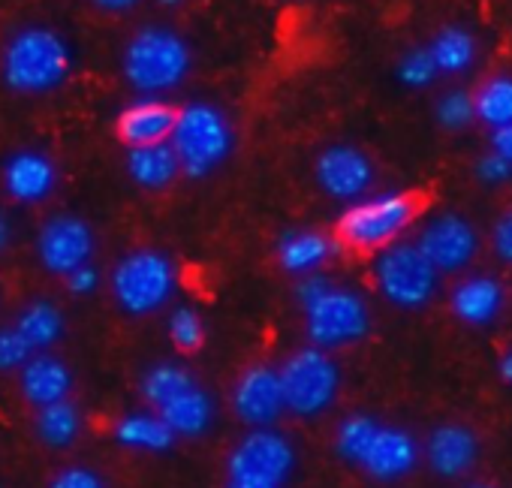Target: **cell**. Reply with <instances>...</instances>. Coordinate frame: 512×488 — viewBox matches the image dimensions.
I'll list each match as a JSON object with an SVG mask.
<instances>
[{
  "instance_id": "6da1fadb",
  "label": "cell",
  "mask_w": 512,
  "mask_h": 488,
  "mask_svg": "<svg viewBox=\"0 0 512 488\" xmlns=\"http://www.w3.org/2000/svg\"><path fill=\"white\" fill-rule=\"evenodd\" d=\"M73 73V46L52 25H22L0 43V85L22 97H43Z\"/></svg>"
},
{
  "instance_id": "7a4b0ae2",
  "label": "cell",
  "mask_w": 512,
  "mask_h": 488,
  "mask_svg": "<svg viewBox=\"0 0 512 488\" xmlns=\"http://www.w3.org/2000/svg\"><path fill=\"white\" fill-rule=\"evenodd\" d=\"M124 82L142 97H163L184 85L193 70V46L172 25H142L136 28L118 55Z\"/></svg>"
},
{
  "instance_id": "3957f363",
  "label": "cell",
  "mask_w": 512,
  "mask_h": 488,
  "mask_svg": "<svg viewBox=\"0 0 512 488\" xmlns=\"http://www.w3.org/2000/svg\"><path fill=\"white\" fill-rule=\"evenodd\" d=\"M422 196L410 190H392L365 196L341 211L335 220V241L338 248H347L353 254H380L389 244L401 241V235L416 223L422 214Z\"/></svg>"
},
{
  "instance_id": "277c9868",
  "label": "cell",
  "mask_w": 512,
  "mask_h": 488,
  "mask_svg": "<svg viewBox=\"0 0 512 488\" xmlns=\"http://www.w3.org/2000/svg\"><path fill=\"white\" fill-rule=\"evenodd\" d=\"M169 148L178 157L181 175L202 181L214 175L235 151V130L229 115L208 100H190L178 106L169 133Z\"/></svg>"
},
{
  "instance_id": "5b68a950",
  "label": "cell",
  "mask_w": 512,
  "mask_h": 488,
  "mask_svg": "<svg viewBox=\"0 0 512 488\" xmlns=\"http://www.w3.org/2000/svg\"><path fill=\"white\" fill-rule=\"evenodd\" d=\"M109 290L121 314L151 317L178 293V266L160 248H133L109 272Z\"/></svg>"
},
{
  "instance_id": "8992f818",
  "label": "cell",
  "mask_w": 512,
  "mask_h": 488,
  "mask_svg": "<svg viewBox=\"0 0 512 488\" xmlns=\"http://www.w3.org/2000/svg\"><path fill=\"white\" fill-rule=\"evenodd\" d=\"M287 413L299 419H317L329 413L341 392V368L332 353L317 347H302L284 359L278 368Z\"/></svg>"
},
{
  "instance_id": "52a82bcc",
  "label": "cell",
  "mask_w": 512,
  "mask_h": 488,
  "mask_svg": "<svg viewBox=\"0 0 512 488\" xmlns=\"http://www.w3.org/2000/svg\"><path fill=\"white\" fill-rule=\"evenodd\" d=\"M371 275L377 293L401 311H419L440 293V275L419 254L413 241H395L380 251L374 257Z\"/></svg>"
},
{
  "instance_id": "ba28073f",
  "label": "cell",
  "mask_w": 512,
  "mask_h": 488,
  "mask_svg": "<svg viewBox=\"0 0 512 488\" xmlns=\"http://www.w3.org/2000/svg\"><path fill=\"white\" fill-rule=\"evenodd\" d=\"M305 335L317 350H341L368 338L371 332V308L362 293L332 284L314 305L302 311Z\"/></svg>"
},
{
  "instance_id": "9c48e42d",
  "label": "cell",
  "mask_w": 512,
  "mask_h": 488,
  "mask_svg": "<svg viewBox=\"0 0 512 488\" xmlns=\"http://www.w3.org/2000/svg\"><path fill=\"white\" fill-rule=\"evenodd\" d=\"M299 464V452L278 428H250L226 452V476H250L284 488Z\"/></svg>"
},
{
  "instance_id": "30bf717a",
  "label": "cell",
  "mask_w": 512,
  "mask_h": 488,
  "mask_svg": "<svg viewBox=\"0 0 512 488\" xmlns=\"http://www.w3.org/2000/svg\"><path fill=\"white\" fill-rule=\"evenodd\" d=\"M34 251H37V260H40L43 272L64 281L79 266L94 263L97 232L85 217L61 211V214H52V217H46L40 223Z\"/></svg>"
},
{
  "instance_id": "8fae6325",
  "label": "cell",
  "mask_w": 512,
  "mask_h": 488,
  "mask_svg": "<svg viewBox=\"0 0 512 488\" xmlns=\"http://www.w3.org/2000/svg\"><path fill=\"white\" fill-rule=\"evenodd\" d=\"M413 244L419 248V254L431 263V269L443 278V275L464 272L476 260L479 232L464 214L443 211L422 226V232Z\"/></svg>"
},
{
  "instance_id": "7c38bea8",
  "label": "cell",
  "mask_w": 512,
  "mask_h": 488,
  "mask_svg": "<svg viewBox=\"0 0 512 488\" xmlns=\"http://www.w3.org/2000/svg\"><path fill=\"white\" fill-rule=\"evenodd\" d=\"M314 181L317 187L338 202H359L371 196V187L377 181V166L368 151L350 142L326 145L314 157Z\"/></svg>"
},
{
  "instance_id": "4fadbf2b",
  "label": "cell",
  "mask_w": 512,
  "mask_h": 488,
  "mask_svg": "<svg viewBox=\"0 0 512 488\" xmlns=\"http://www.w3.org/2000/svg\"><path fill=\"white\" fill-rule=\"evenodd\" d=\"M229 407H232V416L247 431L250 428H275L278 419L287 413L278 368L269 362L247 365L235 377V386L229 392Z\"/></svg>"
},
{
  "instance_id": "5bb4252c",
  "label": "cell",
  "mask_w": 512,
  "mask_h": 488,
  "mask_svg": "<svg viewBox=\"0 0 512 488\" xmlns=\"http://www.w3.org/2000/svg\"><path fill=\"white\" fill-rule=\"evenodd\" d=\"M61 169L43 148H16L0 163V187L16 205H43L58 193Z\"/></svg>"
},
{
  "instance_id": "9a60e30c",
  "label": "cell",
  "mask_w": 512,
  "mask_h": 488,
  "mask_svg": "<svg viewBox=\"0 0 512 488\" xmlns=\"http://www.w3.org/2000/svg\"><path fill=\"white\" fill-rule=\"evenodd\" d=\"M419 458H422V446L407 428L380 422L377 434L371 437L359 461V470L377 482H398L419 467Z\"/></svg>"
},
{
  "instance_id": "2e32d148",
  "label": "cell",
  "mask_w": 512,
  "mask_h": 488,
  "mask_svg": "<svg viewBox=\"0 0 512 488\" xmlns=\"http://www.w3.org/2000/svg\"><path fill=\"white\" fill-rule=\"evenodd\" d=\"M422 452L431 473H437L440 479H461L479 461V437L461 422H443L428 434Z\"/></svg>"
},
{
  "instance_id": "e0dca14e",
  "label": "cell",
  "mask_w": 512,
  "mask_h": 488,
  "mask_svg": "<svg viewBox=\"0 0 512 488\" xmlns=\"http://www.w3.org/2000/svg\"><path fill=\"white\" fill-rule=\"evenodd\" d=\"M338 241L323 229H287L275 244V260L281 272L290 278H305L326 272V266L338 257Z\"/></svg>"
},
{
  "instance_id": "ac0fdd59",
  "label": "cell",
  "mask_w": 512,
  "mask_h": 488,
  "mask_svg": "<svg viewBox=\"0 0 512 488\" xmlns=\"http://www.w3.org/2000/svg\"><path fill=\"white\" fill-rule=\"evenodd\" d=\"M178 106L166 103L163 97H142L121 109L115 118V136L127 148H145L169 142Z\"/></svg>"
},
{
  "instance_id": "d6986e66",
  "label": "cell",
  "mask_w": 512,
  "mask_h": 488,
  "mask_svg": "<svg viewBox=\"0 0 512 488\" xmlns=\"http://www.w3.org/2000/svg\"><path fill=\"white\" fill-rule=\"evenodd\" d=\"M73 386L76 380L70 365L55 353H34L19 371V392L34 410L58 401H70Z\"/></svg>"
},
{
  "instance_id": "ffe728a7",
  "label": "cell",
  "mask_w": 512,
  "mask_h": 488,
  "mask_svg": "<svg viewBox=\"0 0 512 488\" xmlns=\"http://www.w3.org/2000/svg\"><path fill=\"white\" fill-rule=\"evenodd\" d=\"M503 305H506V290L491 275H467L449 293V308L455 320L473 329L491 326L503 314Z\"/></svg>"
},
{
  "instance_id": "44dd1931",
  "label": "cell",
  "mask_w": 512,
  "mask_h": 488,
  "mask_svg": "<svg viewBox=\"0 0 512 488\" xmlns=\"http://www.w3.org/2000/svg\"><path fill=\"white\" fill-rule=\"evenodd\" d=\"M112 437L121 449L145 452V455H166L178 443V437L169 431V425L154 410H133L115 419Z\"/></svg>"
},
{
  "instance_id": "7402d4cb",
  "label": "cell",
  "mask_w": 512,
  "mask_h": 488,
  "mask_svg": "<svg viewBox=\"0 0 512 488\" xmlns=\"http://www.w3.org/2000/svg\"><path fill=\"white\" fill-rule=\"evenodd\" d=\"M124 172L139 190H148V193L169 190L181 178V166H178V157L172 154L169 142L145 145V148H127Z\"/></svg>"
},
{
  "instance_id": "603a6c76",
  "label": "cell",
  "mask_w": 512,
  "mask_h": 488,
  "mask_svg": "<svg viewBox=\"0 0 512 488\" xmlns=\"http://www.w3.org/2000/svg\"><path fill=\"white\" fill-rule=\"evenodd\" d=\"M157 416L169 425V431L181 440H196L202 434L211 431L214 425V416H217V407H214V398L205 386H190L187 392H181L178 398H172L166 407L157 410Z\"/></svg>"
},
{
  "instance_id": "cb8c5ba5",
  "label": "cell",
  "mask_w": 512,
  "mask_h": 488,
  "mask_svg": "<svg viewBox=\"0 0 512 488\" xmlns=\"http://www.w3.org/2000/svg\"><path fill=\"white\" fill-rule=\"evenodd\" d=\"M13 326L22 332L34 353H52V347H58L67 335V314L61 311L58 302L37 296L19 311Z\"/></svg>"
},
{
  "instance_id": "d4e9b609",
  "label": "cell",
  "mask_w": 512,
  "mask_h": 488,
  "mask_svg": "<svg viewBox=\"0 0 512 488\" xmlns=\"http://www.w3.org/2000/svg\"><path fill=\"white\" fill-rule=\"evenodd\" d=\"M82 428H85V416H82V407L73 398L49 404V407H40L37 416H34L37 440L46 449H55V452L70 449L82 437Z\"/></svg>"
},
{
  "instance_id": "484cf974",
  "label": "cell",
  "mask_w": 512,
  "mask_h": 488,
  "mask_svg": "<svg viewBox=\"0 0 512 488\" xmlns=\"http://www.w3.org/2000/svg\"><path fill=\"white\" fill-rule=\"evenodd\" d=\"M190 386H196V377L187 365L181 362H154L142 371V380H139V395L145 401L148 410H160L166 407L172 398H178L181 392H187Z\"/></svg>"
},
{
  "instance_id": "4316f807",
  "label": "cell",
  "mask_w": 512,
  "mask_h": 488,
  "mask_svg": "<svg viewBox=\"0 0 512 488\" xmlns=\"http://www.w3.org/2000/svg\"><path fill=\"white\" fill-rule=\"evenodd\" d=\"M470 109H473V118H479L491 130L509 127L512 124V73L488 76L470 97Z\"/></svg>"
},
{
  "instance_id": "83f0119b",
  "label": "cell",
  "mask_w": 512,
  "mask_h": 488,
  "mask_svg": "<svg viewBox=\"0 0 512 488\" xmlns=\"http://www.w3.org/2000/svg\"><path fill=\"white\" fill-rule=\"evenodd\" d=\"M425 55H428L434 73L443 70V73H449V76H458V73H464V70L473 64L476 43H473V37H470L467 31H461V28H443V31L437 34V40L431 43V49H425Z\"/></svg>"
},
{
  "instance_id": "f1b7e54d",
  "label": "cell",
  "mask_w": 512,
  "mask_h": 488,
  "mask_svg": "<svg viewBox=\"0 0 512 488\" xmlns=\"http://www.w3.org/2000/svg\"><path fill=\"white\" fill-rule=\"evenodd\" d=\"M377 428H380V419L371 416V413H350L347 419H341V425L335 431V452H338V458L353 464V467H359V461H362L371 437L377 434Z\"/></svg>"
},
{
  "instance_id": "f546056e",
  "label": "cell",
  "mask_w": 512,
  "mask_h": 488,
  "mask_svg": "<svg viewBox=\"0 0 512 488\" xmlns=\"http://www.w3.org/2000/svg\"><path fill=\"white\" fill-rule=\"evenodd\" d=\"M166 335L178 353H199L205 347V320L196 308L178 305L166 317Z\"/></svg>"
},
{
  "instance_id": "4dcf8cb0",
  "label": "cell",
  "mask_w": 512,
  "mask_h": 488,
  "mask_svg": "<svg viewBox=\"0 0 512 488\" xmlns=\"http://www.w3.org/2000/svg\"><path fill=\"white\" fill-rule=\"evenodd\" d=\"M31 356H34L31 344L22 338V332L13 323L0 326V374H19Z\"/></svg>"
},
{
  "instance_id": "1f68e13d",
  "label": "cell",
  "mask_w": 512,
  "mask_h": 488,
  "mask_svg": "<svg viewBox=\"0 0 512 488\" xmlns=\"http://www.w3.org/2000/svg\"><path fill=\"white\" fill-rule=\"evenodd\" d=\"M46 488H109V482L88 464H67L49 476Z\"/></svg>"
},
{
  "instance_id": "d6a6232c",
  "label": "cell",
  "mask_w": 512,
  "mask_h": 488,
  "mask_svg": "<svg viewBox=\"0 0 512 488\" xmlns=\"http://www.w3.org/2000/svg\"><path fill=\"white\" fill-rule=\"evenodd\" d=\"M64 287H67L70 296L88 299V296H94V293L103 287V272H100L94 263H85V266H79L76 272H70V275L64 278Z\"/></svg>"
},
{
  "instance_id": "836d02e7",
  "label": "cell",
  "mask_w": 512,
  "mask_h": 488,
  "mask_svg": "<svg viewBox=\"0 0 512 488\" xmlns=\"http://www.w3.org/2000/svg\"><path fill=\"white\" fill-rule=\"evenodd\" d=\"M335 281L326 275V272H317V275H305V278H296V287H293V296H296V305L299 311H305L308 305H314Z\"/></svg>"
},
{
  "instance_id": "e575fe53",
  "label": "cell",
  "mask_w": 512,
  "mask_h": 488,
  "mask_svg": "<svg viewBox=\"0 0 512 488\" xmlns=\"http://www.w3.org/2000/svg\"><path fill=\"white\" fill-rule=\"evenodd\" d=\"M491 251L500 263L512 266V211L500 214L491 226Z\"/></svg>"
},
{
  "instance_id": "d590c367",
  "label": "cell",
  "mask_w": 512,
  "mask_h": 488,
  "mask_svg": "<svg viewBox=\"0 0 512 488\" xmlns=\"http://www.w3.org/2000/svg\"><path fill=\"white\" fill-rule=\"evenodd\" d=\"M479 175H482V181H488V184H500V181H506V178L512 175V166H509L503 157H497V154L491 151L488 157H482Z\"/></svg>"
},
{
  "instance_id": "8d00e7d4",
  "label": "cell",
  "mask_w": 512,
  "mask_h": 488,
  "mask_svg": "<svg viewBox=\"0 0 512 488\" xmlns=\"http://www.w3.org/2000/svg\"><path fill=\"white\" fill-rule=\"evenodd\" d=\"M142 0H91V7L106 13V16H124V13H133Z\"/></svg>"
},
{
  "instance_id": "74e56055",
  "label": "cell",
  "mask_w": 512,
  "mask_h": 488,
  "mask_svg": "<svg viewBox=\"0 0 512 488\" xmlns=\"http://www.w3.org/2000/svg\"><path fill=\"white\" fill-rule=\"evenodd\" d=\"M494 154L497 157H503L509 166H512V124L509 127H500V130H494Z\"/></svg>"
},
{
  "instance_id": "f35d334b",
  "label": "cell",
  "mask_w": 512,
  "mask_h": 488,
  "mask_svg": "<svg viewBox=\"0 0 512 488\" xmlns=\"http://www.w3.org/2000/svg\"><path fill=\"white\" fill-rule=\"evenodd\" d=\"M13 238H16L13 217H10V211L4 205H0V254H7L13 248Z\"/></svg>"
},
{
  "instance_id": "ab89813d",
  "label": "cell",
  "mask_w": 512,
  "mask_h": 488,
  "mask_svg": "<svg viewBox=\"0 0 512 488\" xmlns=\"http://www.w3.org/2000/svg\"><path fill=\"white\" fill-rule=\"evenodd\" d=\"M223 488H278V485L263 482V479H250V476H226Z\"/></svg>"
},
{
  "instance_id": "60d3db41",
  "label": "cell",
  "mask_w": 512,
  "mask_h": 488,
  "mask_svg": "<svg viewBox=\"0 0 512 488\" xmlns=\"http://www.w3.org/2000/svg\"><path fill=\"white\" fill-rule=\"evenodd\" d=\"M500 377H503V383H509L512 386V347L506 350V356L500 359Z\"/></svg>"
},
{
  "instance_id": "b9f144b4",
  "label": "cell",
  "mask_w": 512,
  "mask_h": 488,
  "mask_svg": "<svg viewBox=\"0 0 512 488\" xmlns=\"http://www.w3.org/2000/svg\"><path fill=\"white\" fill-rule=\"evenodd\" d=\"M157 7H163V10H178V7H184L187 0H154Z\"/></svg>"
},
{
  "instance_id": "7bdbcfd3",
  "label": "cell",
  "mask_w": 512,
  "mask_h": 488,
  "mask_svg": "<svg viewBox=\"0 0 512 488\" xmlns=\"http://www.w3.org/2000/svg\"><path fill=\"white\" fill-rule=\"evenodd\" d=\"M464 488H494V485H488V482H470V485H464Z\"/></svg>"
},
{
  "instance_id": "ee69618b",
  "label": "cell",
  "mask_w": 512,
  "mask_h": 488,
  "mask_svg": "<svg viewBox=\"0 0 512 488\" xmlns=\"http://www.w3.org/2000/svg\"><path fill=\"white\" fill-rule=\"evenodd\" d=\"M0 488H4V485H0Z\"/></svg>"
}]
</instances>
